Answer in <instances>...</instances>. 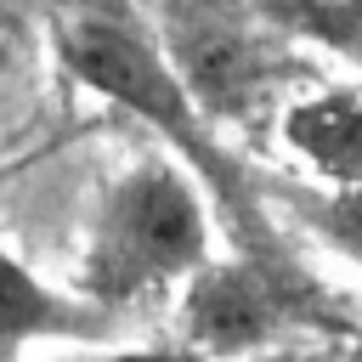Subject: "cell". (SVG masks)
Listing matches in <instances>:
<instances>
[{"mask_svg":"<svg viewBox=\"0 0 362 362\" xmlns=\"http://www.w3.org/2000/svg\"><path fill=\"white\" fill-rule=\"evenodd\" d=\"M204 260H209V204L198 192V175L153 153L102 187L74 288L124 317L130 305L187 283Z\"/></svg>","mask_w":362,"mask_h":362,"instance_id":"2","label":"cell"},{"mask_svg":"<svg viewBox=\"0 0 362 362\" xmlns=\"http://www.w3.org/2000/svg\"><path fill=\"white\" fill-rule=\"evenodd\" d=\"M260 11L300 45L362 57V0H260Z\"/></svg>","mask_w":362,"mask_h":362,"instance_id":"8","label":"cell"},{"mask_svg":"<svg viewBox=\"0 0 362 362\" xmlns=\"http://www.w3.org/2000/svg\"><path fill=\"white\" fill-rule=\"evenodd\" d=\"M57 57H62L68 79H79L102 102H113L141 130H153L209 187V204H215L221 226L232 232V249H243V255H294V243L272 221L266 181L215 136L209 113L192 102L181 74L170 68L147 17H136L124 0H62Z\"/></svg>","mask_w":362,"mask_h":362,"instance_id":"1","label":"cell"},{"mask_svg":"<svg viewBox=\"0 0 362 362\" xmlns=\"http://www.w3.org/2000/svg\"><path fill=\"white\" fill-rule=\"evenodd\" d=\"M266 198L277 204H288L294 209V221L322 243V249H334L339 260H356L362 266V181L356 187H294V192H283V187H266Z\"/></svg>","mask_w":362,"mask_h":362,"instance_id":"7","label":"cell"},{"mask_svg":"<svg viewBox=\"0 0 362 362\" xmlns=\"http://www.w3.org/2000/svg\"><path fill=\"white\" fill-rule=\"evenodd\" d=\"M119 311L85 300L79 288H51L34 266H23L0 243V362H17L28 345L68 339V345H107L119 334Z\"/></svg>","mask_w":362,"mask_h":362,"instance_id":"5","label":"cell"},{"mask_svg":"<svg viewBox=\"0 0 362 362\" xmlns=\"http://www.w3.org/2000/svg\"><path fill=\"white\" fill-rule=\"evenodd\" d=\"M351 362H362V334H356V351H351Z\"/></svg>","mask_w":362,"mask_h":362,"instance_id":"10","label":"cell"},{"mask_svg":"<svg viewBox=\"0 0 362 362\" xmlns=\"http://www.w3.org/2000/svg\"><path fill=\"white\" fill-rule=\"evenodd\" d=\"M153 34L215 130L260 136L300 74V40L260 0H153Z\"/></svg>","mask_w":362,"mask_h":362,"instance_id":"3","label":"cell"},{"mask_svg":"<svg viewBox=\"0 0 362 362\" xmlns=\"http://www.w3.org/2000/svg\"><path fill=\"white\" fill-rule=\"evenodd\" d=\"M283 141L288 153L322 175L328 187H356L362 181V90L328 85L283 107Z\"/></svg>","mask_w":362,"mask_h":362,"instance_id":"6","label":"cell"},{"mask_svg":"<svg viewBox=\"0 0 362 362\" xmlns=\"http://www.w3.org/2000/svg\"><path fill=\"white\" fill-rule=\"evenodd\" d=\"M334 334L345 305L300 255H221L181 283V339L204 362H232L283 334Z\"/></svg>","mask_w":362,"mask_h":362,"instance_id":"4","label":"cell"},{"mask_svg":"<svg viewBox=\"0 0 362 362\" xmlns=\"http://www.w3.org/2000/svg\"><path fill=\"white\" fill-rule=\"evenodd\" d=\"M96 362H204V356H181V351H107V356H96Z\"/></svg>","mask_w":362,"mask_h":362,"instance_id":"9","label":"cell"}]
</instances>
